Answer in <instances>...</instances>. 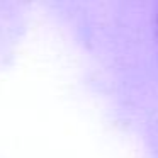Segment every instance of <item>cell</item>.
<instances>
[{
	"label": "cell",
	"mask_w": 158,
	"mask_h": 158,
	"mask_svg": "<svg viewBox=\"0 0 158 158\" xmlns=\"http://www.w3.org/2000/svg\"><path fill=\"white\" fill-rule=\"evenodd\" d=\"M155 34H156V43H158V12H156V17H155Z\"/></svg>",
	"instance_id": "1"
}]
</instances>
